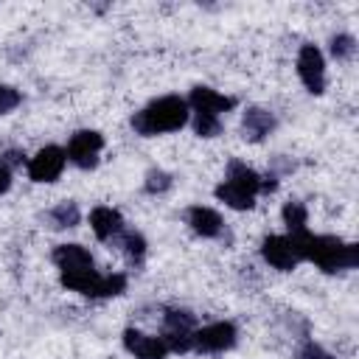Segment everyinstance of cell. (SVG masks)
Returning a JSON list of instances; mask_svg holds the SVG:
<instances>
[{"label": "cell", "instance_id": "7402d4cb", "mask_svg": "<svg viewBox=\"0 0 359 359\" xmlns=\"http://www.w3.org/2000/svg\"><path fill=\"white\" fill-rule=\"evenodd\" d=\"M294 359H337V353H331L325 345H320L317 339L306 337L300 339V345L294 348Z\"/></svg>", "mask_w": 359, "mask_h": 359}, {"label": "cell", "instance_id": "d6986e66", "mask_svg": "<svg viewBox=\"0 0 359 359\" xmlns=\"http://www.w3.org/2000/svg\"><path fill=\"white\" fill-rule=\"evenodd\" d=\"M356 48H359V42H356V36L348 34V31H337V34L328 36V56H331L334 62H339V65L353 62Z\"/></svg>", "mask_w": 359, "mask_h": 359}, {"label": "cell", "instance_id": "d4e9b609", "mask_svg": "<svg viewBox=\"0 0 359 359\" xmlns=\"http://www.w3.org/2000/svg\"><path fill=\"white\" fill-rule=\"evenodd\" d=\"M11 185H14V171H11V168H6V165L0 163V196H3V194H8V191H11Z\"/></svg>", "mask_w": 359, "mask_h": 359}, {"label": "cell", "instance_id": "5b68a950", "mask_svg": "<svg viewBox=\"0 0 359 359\" xmlns=\"http://www.w3.org/2000/svg\"><path fill=\"white\" fill-rule=\"evenodd\" d=\"M294 73H297V79H300V84L306 87L309 95H323L325 93V87H328V65H325V53L320 50V45L303 42L297 48Z\"/></svg>", "mask_w": 359, "mask_h": 359}, {"label": "cell", "instance_id": "5bb4252c", "mask_svg": "<svg viewBox=\"0 0 359 359\" xmlns=\"http://www.w3.org/2000/svg\"><path fill=\"white\" fill-rule=\"evenodd\" d=\"M87 222H90L93 236H95L101 244H115V241L121 238V233L126 230L123 213H121L118 208H112V205H95V208L90 210V216H87Z\"/></svg>", "mask_w": 359, "mask_h": 359}, {"label": "cell", "instance_id": "44dd1931", "mask_svg": "<svg viewBox=\"0 0 359 359\" xmlns=\"http://www.w3.org/2000/svg\"><path fill=\"white\" fill-rule=\"evenodd\" d=\"M188 123H191L194 135L202 137V140H213L224 129V118H216V115H208V112H191V121Z\"/></svg>", "mask_w": 359, "mask_h": 359}, {"label": "cell", "instance_id": "7a4b0ae2", "mask_svg": "<svg viewBox=\"0 0 359 359\" xmlns=\"http://www.w3.org/2000/svg\"><path fill=\"white\" fill-rule=\"evenodd\" d=\"M188 121H191V109H188L185 95L165 93V95H157L149 104H143L137 112H132L129 126L140 137H160V135L185 129Z\"/></svg>", "mask_w": 359, "mask_h": 359}, {"label": "cell", "instance_id": "8fae6325", "mask_svg": "<svg viewBox=\"0 0 359 359\" xmlns=\"http://www.w3.org/2000/svg\"><path fill=\"white\" fill-rule=\"evenodd\" d=\"M188 101V109L191 112H208V115H216V118H224L227 112H233L238 107V98L236 95H227L210 84H194L185 95Z\"/></svg>", "mask_w": 359, "mask_h": 359}, {"label": "cell", "instance_id": "ffe728a7", "mask_svg": "<svg viewBox=\"0 0 359 359\" xmlns=\"http://www.w3.org/2000/svg\"><path fill=\"white\" fill-rule=\"evenodd\" d=\"M174 174L163 165H151L146 174H143V194L149 196H165L171 188H174Z\"/></svg>", "mask_w": 359, "mask_h": 359}, {"label": "cell", "instance_id": "6da1fadb", "mask_svg": "<svg viewBox=\"0 0 359 359\" xmlns=\"http://www.w3.org/2000/svg\"><path fill=\"white\" fill-rule=\"evenodd\" d=\"M297 247L300 261L314 264L320 272L325 275H337V272H351L359 266V244L356 241H345L339 236L331 233H294L289 236Z\"/></svg>", "mask_w": 359, "mask_h": 359}, {"label": "cell", "instance_id": "3957f363", "mask_svg": "<svg viewBox=\"0 0 359 359\" xmlns=\"http://www.w3.org/2000/svg\"><path fill=\"white\" fill-rule=\"evenodd\" d=\"M213 196L236 213L252 210L261 196V171H255L238 157H230L224 165V177L213 185Z\"/></svg>", "mask_w": 359, "mask_h": 359}, {"label": "cell", "instance_id": "ac0fdd59", "mask_svg": "<svg viewBox=\"0 0 359 359\" xmlns=\"http://www.w3.org/2000/svg\"><path fill=\"white\" fill-rule=\"evenodd\" d=\"M280 222L286 227V236H294V233L309 230V208H306V202L286 199L283 208H280Z\"/></svg>", "mask_w": 359, "mask_h": 359}, {"label": "cell", "instance_id": "9a60e30c", "mask_svg": "<svg viewBox=\"0 0 359 359\" xmlns=\"http://www.w3.org/2000/svg\"><path fill=\"white\" fill-rule=\"evenodd\" d=\"M50 261L53 266L59 269V275H67V272H81V269H93L95 266V258L93 252L79 244V241H62L50 250Z\"/></svg>", "mask_w": 359, "mask_h": 359}, {"label": "cell", "instance_id": "2e32d148", "mask_svg": "<svg viewBox=\"0 0 359 359\" xmlns=\"http://www.w3.org/2000/svg\"><path fill=\"white\" fill-rule=\"evenodd\" d=\"M42 222L48 230H73L81 224V208L76 199H59L42 213Z\"/></svg>", "mask_w": 359, "mask_h": 359}, {"label": "cell", "instance_id": "ba28073f", "mask_svg": "<svg viewBox=\"0 0 359 359\" xmlns=\"http://www.w3.org/2000/svg\"><path fill=\"white\" fill-rule=\"evenodd\" d=\"M238 345V325L233 320H213L194 331L196 353H227Z\"/></svg>", "mask_w": 359, "mask_h": 359}, {"label": "cell", "instance_id": "30bf717a", "mask_svg": "<svg viewBox=\"0 0 359 359\" xmlns=\"http://www.w3.org/2000/svg\"><path fill=\"white\" fill-rule=\"evenodd\" d=\"M188 230L196 236V238H205V241H219L227 236V224H224V216L210 208V205H188L185 213H182Z\"/></svg>", "mask_w": 359, "mask_h": 359}, {"label": "cell", "instance_id": "8992f818", "mask_svg": "<svg viewBox=\"0 0 359 359\" xmlns=\"http://www.w3.org/2000/svg\"><path fill=\"white\" fill-rule=\"evenodd\" d=\"M104 146H107V137L98 129H87L84 126V129L70 132V137L65 143V154H67V163L76 165L79 171H93L101 163Z\"/></svg>", "mask_w": 359, "mask_h": 359}, {"label": "cell", "instance_id": "277c9868", "mask_svg": "<svg viewBox=\"0 0 359 359\" xmlns=\"http://www.w3.org/2000/svg\"><path fill=\"white\" fill-rule=\"evenodd\" d=\"M199 328V317L191 309L168 306L160 317V337L168 353H191L194 351V331Z\"/></svg>", "mask_w": 359, "mask_h": 359}, {"label": "cell", "instance_id": "4fadbf2b", "mask_svg": "<svg viewBox=\"0 0 359 359\" xmlns=\"http://www.w3.org/2000/svg\"><path fill=\"white\" fill-rule=\"evenodd\" d=\"M121 345L135 359H168V348L160 334H146L135 325H126L121 331Z\"/></svg>", "mask_w": 359, "mask_h": 359}, {"label": "cell", "instance_id": "9c48e42d", "mask_svg": "<svg viewBox=\"0 0 359 359\" xmlns=\"http://www.w3.org/2000/svg\"><path fill=\"white\" fill-rule=\"evenodd\" d=\"M258 255L269 269H278V272H292V269H297V264H303L300 255H297L294 241L286 233L264 236L261 244H258Z\"/></svg>", "mask_w": 359, "mask_h": 359}, {"label": "cell", "instance_id": "7c38bea8", "mask_svg": "<svg viewBox=\"0 0 359 359\" xmlns=\"http://www.w3.org/2000/svg\"><path fill=\"white\" fill-rule=\"evenodd\" d=\"M275 129H278V115H275L269 107L250 104V107L241 112V123H238L241 140L258 146V143H264Z\"/></svg>", "mask_w": 359, "mask_h": 359}, {"label": "cell", "instance_id": "603a6c76", "mask_svg": "<svg viewBox=\"0 0 359 359\" xmlns=\"http://www.w3.org/2000/svg\"><path fill=\"white\" fill-rule=\"evenodd\" d=\"M22 104V93L14 84H0V115H11Z\"/></svg>", "mask_w": 359, "mask_h": 359}, {"label": "cell", "instance_id": "cb8c5ba5", "mask_svg": "<svg viewBox=\"0 0 359 359\" xmlns=\"http://www.w3.org/2000/svg\"><path fill=\"white\" fill-rule=\"evenodd\" d=\"M0 163H3L6 168L17 171V168H22V165L28 163V154H25L22 149H6V151L0 154Z\"/></svg>", "mask_w": 359, "mask_h": 359}, {"label": "cell", "instance_id": "e0dca14e", "mask_svg": "<svg viewBox=\"0 0 359 359\" xmlns=\"http://www.w3.org/2000/svg\"><path fill=\"white\" fill-rule=\"evenodd\" d=\"M115 244L121 247V255L126 258V264H129L132 269H143L146 255H149V241H146V236H143L140 230L126 227Z\"/></svg>", "mask_w": 359, "mask_h": 359}, {"label": "cell", "instance_id": "52a82bcc", "mask_svg": "<svg viewBox=\"0 0 359 359\" xmlns=\"http://www.w3.org/2000/svg\"><path fill=\"white\" fill-rule=\"evenodd\" d=\"M65 168H67V154H65V146H59V143L39 146L28 157V163H25V174L36 185H53V182H59L62 174H65Z\"/></svg>", "mask_w": 359, "mask_h": 359}]
</instances>
